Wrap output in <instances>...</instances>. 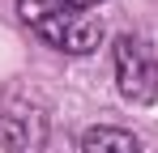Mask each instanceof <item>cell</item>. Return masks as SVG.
Returning <instances> with one entry per match:
<instances>
[{"mask_svg":"<svg viewBox=\"0 0 158 153\" xmlns=\"http://www.w3.org/2000/svg\"><path fill=\"white\" fill-rule=\"evenodd\" d=\"M115 81H120V94L128 102H150L158 94V64L150 55V47L132 34H124L115 43Z\"/></svg>","mask_w":158,"mask_h":153,"instance_id":"2","label":"cell"},{"mask_svg":"<svg viewBox=\"0 0 158 153\" xmlns=\"http://www.w3.org/2000/svg\"><path fill=\"white\" fill-rule=\"evenodd\" d=\"M73 4H77V9H98L103 0H73Z\"/></svg>","mask_w":158,"mask_h":153,"instance_id":"5","label":"cell"},{"mask_svg":"<svg viewBox=\"0 0 158 153\" xmlns=\"http://www.w3.org/2000/svg\"><path fill=\"white\" fill-rule=\"evenodd\" d=\"M17 13L43 43L69 55H85L103 38V22L90 9H77L73 0H17Z\"/></svg>","mask_w":158,"mask_h":153,"instance_id":"1","label":"cell"},{"mask_svg":"<svg viewBox=\"0 0 158 153\" xmlns=\"http://www.w3.org/2000/svg\"><path fill=\"white\" fill-rule=\"evenodd\" d=\"M0 140L13 153H34V145L43 140V119L34 111H0Z\"/></svg>","mask_w":158,"mask_h":153,"instance_id":"3","label":"cell"},{"mask_svg":"<svg viewBox=\"0 0 158 153\" xmlns=\"http://www.w3.org/2000/svg\"><path fill=\"white\" fill-rule=\"evenodd\" d=\"M81 153H141V145H137L132 132L103 124V128H90L81 136Z\"/></svg>","mask_w":158,"mask_h":153,"instance_id":"4","label":"cell"}]
</instances>
